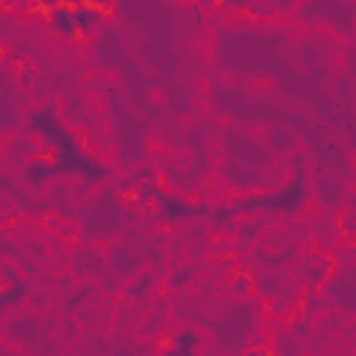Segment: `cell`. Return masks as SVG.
Listing matches in <instances>:
<instances>
[{
    "mask_svg": "<svg viewBox=\"0 0 356 356\" xmlns=\"http://www.w3.org/2000/svg\"><path fill=\"white\" fill-rule=\"evenodd\" d=\"M50 25H53V31H58L61 36H72V33H75V8L67 6V3L56 6V8L50 11Z\"/></svg>",
    "mask_w": 356,
    "mask_h": 356,
    "instance_id": "obj_5",
    "label": "cell"
},
{
    "mask_svg": "<svg viewBox=\"0 0 356 356\" xmlns=\"http://www.w3.org/2000/svg\"><path fill=\"white\" fill-rule=\"evenodd\" d=\"M197 348H200V337H197V334H192V331H181V334H175L172 353H178V356H189V353H195Z\"/></svg>",
    "mask_w": 356,
    "mask_h": 356,
    "instance_id": "obj_6",
    "label": "cell"
},
{
    "mask_svg": "<svg viewBox=\"0 0 356 356\" xmlns=\"http://www.w3.org/2000/svg\"><path fill=\"white\" fill-rule=\"evenodd\" d=\"M159 206H161V217H164L167 222L186 220V217H192V214H200V211H203L200 206H192L189 200H184V197H172V195H161Z\"/></svg>",
    "mask_w": 356,
    "mask_h": 356,
    "instance_id": "obj_3",
    "label": "cell"
},
{
    "mask_svg": "<svg viewBox=\"0 0 356 356\" xmlns=\"http://www.w3.org/2000/svg\"><path fill=\"white\" fill-rule=\"evenodd\" d=\"M56 172H53V161H44V159H36V161H31L28 167H25V178L31 181V184H39L42 178H53Z\"/></svg>",
    "mask_w": 356,
    "mask_h": 356,
    "instance_id": "obj_7",
    "label": "cell"
},
{
    "mask_svg": "<svg viewBox=\"0 0 356 356\" xmlns=\"http://www.w3.org/2000/svg\"><path fill=\"white\" fill-rule=\"evenodd\" d=\"M306 178L295 175L289 184H284L275 192H264V195H250V197H239L234 200V211H281V214H295L303 203H306Z\"/></svg>",
    "mask_w": 356,
    "mask_h": 356,
    "instance_id": "obj_2",
    "label": "cell"
},
{
    "mask_svg": "<svg viewBox=\"0 0 356 356\" xmlns=\"http://www.w3.org/2000/svg\"><path fill=\"white\" fill-rule=\"evenodd\" d=\"M28 122L36 134H42L44 139H50L56 145V159H53L56 175H83L86 181H103L106 178V167L78 147V142L70 136V131L61 125V120L56 117L53 108L31 111Z\"/></svg>",
    "mask_w": 356,
    "mask_h": 356,
    "instance_id": "obj_1",
    "label": "cell"
},
{
    "mask_svg": "<svg viewBox=\"0 0 356 356\" xmlns=\"http://www.w3.org/2000/svg\"><path fill=\"white\" fill-rule=\"evenodd\" d=\"M103 19V11L95 3H81L75 6V31L81 33H92Z\"/></svg>",
    "mask_w": 356,
    "mask_h": 356,
    "instance_id": "obj_4",
    "label": "cell"
}]
</instances>
